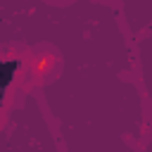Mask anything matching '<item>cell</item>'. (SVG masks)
Wrapping results in <instances>:
<instances>
[{
    "label": "cell",
    "mask_w": 152,
    "mask_h": 152,
    "mask_svg": "<svg viewBox=\"0 0 152 152\" xmlns=\"http://www.w3.org/2000/svg\"><path fill=\"white\" fill-rule=\"evenodd\" d=\"M14 69H17V62H7V64L2 66V88H7V83H10L12 74H14Z\"/></svg>",
    "instance_id": "1"
}]
</instances>
